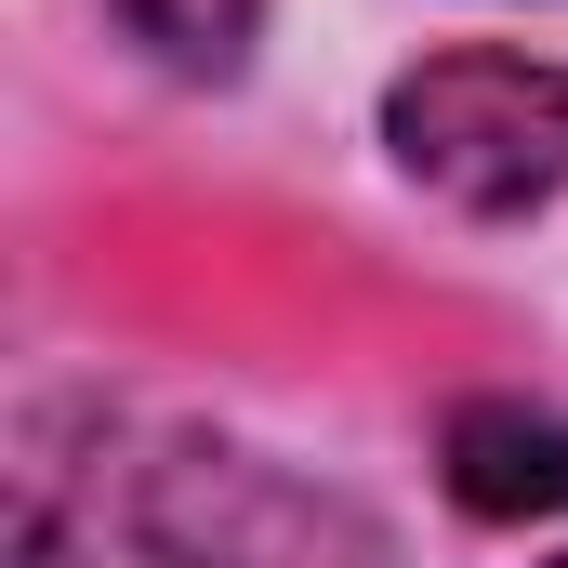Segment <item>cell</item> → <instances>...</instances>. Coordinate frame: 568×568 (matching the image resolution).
Masks as SVG:
<instances>
[{"mask_svg": "<svg viewBox=\"0 0 568 568\" xmlns=\"http://www.w3.org/2000/svg\"><path fill=\"white\" fill-rule=\"evenodd\" d=\"M384 145L424 199L476 212V225L542 212L568 185V67H542V53H424L384 93Z\"/></svg>", "mask_w": 568, "mask_h": 568, "instance_id": "obj_1", "label": "cell"}, {"mask_svg": "<svg viewBox=\"0 0 568 568\" xmlns=\"http://www.w3.org/2000/svg\"><path fill=\"white\" fill-rule=\"evenodd\" d=\"M145 556L159 568H397V542H384L344 489L291 476L265 449L185 436V449L145 476Z\"/></svg>", "mask_w": 568, "mask_h": 568, "instance_id": "obj_2", "label": "cell"}, {"mask_svg": "<svg viewBox=\"0 0 568 568\" xmlns=\"http://www.w3.org/2000/svg\"><path fill=\"white\" fill-rule=\"evenodd\" d=\"M449 489H463V516H568V424L516 410V397L449 410Z\"/></svg>", "mask_w": 568, "mask_h": 568, "instance_id": "obj_3", "label": "cell"}, {"mask_svg": "<svg viewBox=\"0 0 568 568\" xmlns=\"http://www.w3.org/2000/svg\"><path fill=\"white\" fill-rule=\"evenodd\" d=\"M106 13L133 27L172 80H239L252 67V27H265V0H106Z\"/></svg>", "mask_w": 568, "mask_h": 568, "instance_id": "obj_4", "label": "cell"}, {"mask_svg": "<svg viewBox=\"0 0 568 568\" xmlns=\"http://www.w3.org/2000/svg\"><path fill=\"white\" fill-rule=\"evenodd\" d=\"M13 568H67V542H53V516H27V542H13Z\"/></svg>", "mask_w": 568, "mask_h": 568, "instance_id": "obj_5", "label": "cell"}]
</instances>
